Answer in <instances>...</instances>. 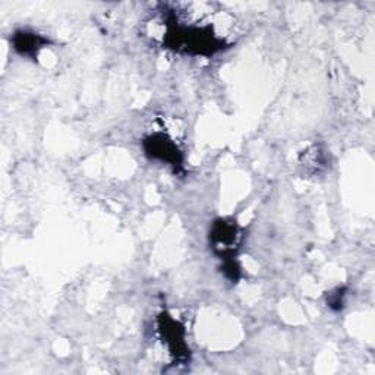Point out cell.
Returning a JSON list of instances; mask_svg holds the SVG:
<instances>
[{"instance_id":"1","label":"cell","mask_w":375,"mask_h":375,"mask_svg":"<svg viewBox=\"0 0 375 375\" xmlns=\"http://www.w3.org/2000/svg\"><path fill=\"white\" fill-rule=\"evenodd\" d=\"M145 148H147V153L154 159L171 163L172 166H180L182 163L180 152L178 149V147L171 140H167L164 137L154 135L149 140H147Z\"/></svg>"},{"instance_id":"2","label":"cell","mask_w":375,"mask_h":375,"mask_svg":"<svg viewBox=\"0 0 375 375\" xmlns=\"http://www.w3.org/2000/svg\"><path fill=\"white\" fill-rule=\"evenodd\" d=\"M43 43H46V40H43L40 35H35V34L27 32V31L16 32L13 37L15 49L23 54L34 53L37 49H40L43 46Z\"/></svg>"}]
</instances>
